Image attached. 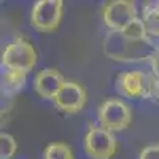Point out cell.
<instances>
[{"mask_svg":"<svg viewBox=\"0 0 159 159\" xmlns=\"http://www.w3.org/2000/svg\"><path fill=\"white\" fill-rule=\"evenodd\" d=\"M64 84L65 80L56 69H43L42 72L35 75L34 80V89L37 94L43 99H51V100L56 99Z\"/></svg>","mask_w":159,"mask_h":159,"instance_id":"cell-9","label":"cell"},{"mask_svg":"<svg viewBox=\"0 0 159 159\" xmlns=\"http://www.w3.org/2000/svg\"><path fill=\"white\" fill-rule=\"evenodd\" d=\"M126 38L134 40V42H145V40H150L147 27H145V22L142 18H135L132 22H129L123 30H119Z\"/></svg>","mask_w":159,"mask_h":159,"instance_id":"cell-12","label":"cell"},{"mask_svg":"<svg viewBox=\"0 0 159 159\" xmlns=\"http://www.w3.org/2000/svg\"><path fill=\"white\" fill-rule=\"evenodd\" d=\"M157 48L159 46H156V43H153L151 40L134 42L126 38L119 30H110L103 38L105 56L119 62H139L151 59Z\"/></svg>","mask_w":159,"mask_h":159,"instance_id":"cell-1","label":"cell"},{"mask_svg":"<svg viewBox=\"0 0 159 159\" xmlns=\"http://www.w3.org/2000/svg\"><path fill=\"white\" fill-rule=\"evenodd\" d=\"M25 76H27V73L24 72L5 69L2 72V92L8 97L18 94L25 84Z\"/></svg>","mask_w":159,"mask_h":159,"instance_id":"cell-10","label":"cell"},{"mask_svg":"<svg viewBox=\"0 0 159 159\" xmlns=\"http://www.w3.org/2000/svg\"><path fill=\"white\" fill-rule=\"evenodd\" d=\"M37 64V51L25 38H16L5 48L2 54V67L29 73Z\"/></svg>","mask_w":159,"mask_h":159,"instance_id":"cell-2","label":"cell"},{"mask_svg":"<svg viewBox=\"0 0 159 159\" xmlns=\"http://www.w3.org/2000/svg\"><path fill=\"white\" fill-rule=\"evenodd\" d=\"M16 150H18V143H16L15 137L3 132V134L0 135V157L2 159H11L16 154Z\"/></svg>","mask_w":159,"mask_h":159,"instance_id":"cell-14","label":"cell"},{"mask_svg":"<svg viewBox=\"0 0 159 159\" xmlns=\"http://www.w3.org/2000/svg\"><path fill=\"white\" fill-rule=\"evenodd\" d=\"M97 119L102 129L110 132H121L130 126L132 111L129 105L119 99H108L97 110Z\"/></svg>","mask_w":159,"mask_h":159,"instance_id":"cell-3","label":"cell"},{"mask_svg":"<svg viewBox=\"0 0 159 159\" xmlns=\"http://www.w3.org/2000/svg\"><path fill=\"white\" fill-rule=\"evenodd\" d=\"M142 19L145 22V27H147V32L151 42L154 38H159V0L157 2L145 3Z\"/></svg>","mask_w":159,"mask_h":159,"instance_id":"cell-11","label":"cell"},{"mask_svg":"<svg viewBox=\"0 0 159 159\" xmlns=\"http://www.w3.org/2000/svg\"><path fill=\"white\" fill-rule=\"evenodd\" d=\"M84 151L91 159H111L116 153V139L110 130L91 127L83 140Z\"/></svg>","mask_w":159,"mask_h":159,"instance_id":"cell-6","label":"cell"},{"mask_svg":"<svg viewBox=\"0 0 159 159\" xmlns=\"http://www.w3.org/2000/svg\"><path fill=\"white\" fill-rule=\"evenodd\" d=\"M139 159H159V143L148 145L147 148H143L140 151Z\"/></svg>","mask_w":159,"mask_h":159,"instance_id":"cell-15","label":"cell"},{"mask_svg":"<svg viewBox=\"0 0 159 159\" xmlns=\"http://www.w3.org/2000/svg\"><path fill=\"white\" fill-rule=\"evenodd\" d=\"M153 99H156L159 102V80H156L154 83V91H153Z\"/></svg>","mask_w":159,"mask_h":159,"instance_id":"cell-17","label":"cell"},{"mask_svg":"<svg viewBox=\"0 0 159 159\" xmlns=\"http://www.w3.org/2000/svg\"><path fill=\"white\" fill-rule=\"evenodd\" d=\"M102 18L110 30H123L129 22L137 16V8L134 2L129 0H113L108 2L102 10Z\"/></svg>","mask_w":159,"mask_h":159,"instance_id":"cell-7","label":"cell"},{"mask_svg":"<svg viewBox=\"0 0 159 159\" xmlns=\"http://www.w3.org/2000/svg\"><path fill=\"white\" fill-rule=\"evenodd\" d=\"M54 103L61 111L67 115L78 113L86 105V91L81 84L75 81H65V84L54 99Z\"/></svg>","mask_w":159,"mask_h":159,"instance_id":"cell-8","label":"cell"},{"mask_svg":"<svg viewBox=\"0 0 159 159\" xmlns=\"http://www.w3.org/2000/svg\"><path fill=\"white\" fill-rule=\"evenodd\" d=\"M61 0H38L30 11V24L38 32H54L62 18Z\"/></svg>","mask_w":159,"mask_h":159,"instance_id":"cell-5","label":"cell"},{"mask_svg":"<svg viewBox=\"0 0 159 159\" xmlns=\"http://www.w3.org/2000/svg\"><path fill=\"white\" fill-rule=\"evenodd\" d=\"M156 78L153 75H147L143 72H123L116 78V91L129 99H140V97H153Z\"/></svg>","mask_w":159,"mask_h":159,"instance_id":"cell-4","label":"cell"},{"mask_svg":"<svg viewBox=\"0 0 159 159\" xmlns=\"http://www.w3.org/2000/svg\"><path fill=\"white\" fill-rule=\"evenodd\" d=\"M150 64H151V72H153V76H154L156 80H159V48L154 51V54L151 56Z\"/></svg>","mask_w":159,"mask_h":159,"instance_id":"cell-16","label":"cell"},{"mask_svg":"<svg viewBox=\"0 0 159 159\" xmlns=\"http://www.w3.org/2000/svg\"><path fill=\"white\" fill-rule=\"evenodd\" d=\"M43 159H75L70 145L64 142H52L46 145L43 151Z\"/></svg>","mask_w":159,"mask_h":159,"instance_id":"cell-13","label":"cell"}]
</instances>
